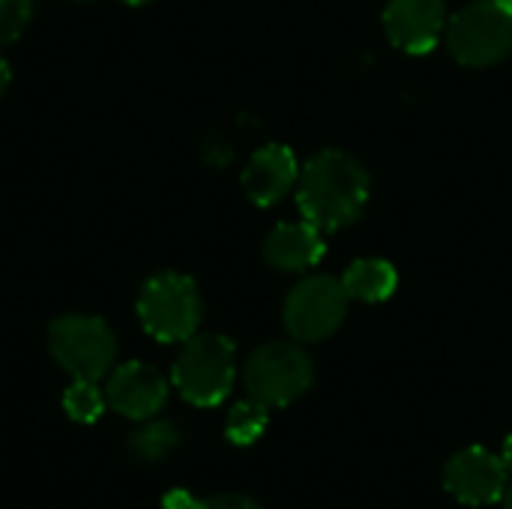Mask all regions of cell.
<instances>
[{"label": "cell", "instance_id": "1", "mask_svg": "<svg viewBox=\"0 0 512 509\" xmlns=\"http://www.w3.org/2000/svg\"><path fill=\"white\" fill-rule=\"evenodd\" d=\"M369 174L345 150L315 153L297 177V207L318 231H342L354 225L369 204Z\"/></svg>", "mask_w": 512, "mask_h": 509}, {"label": "cell", "instance_id": "2", "mask_svg": "<svg viewBox=\"0 0 512 509\" xmlns=\"http://www.w3.org/2000/svg\"><path fill=\"white\" fill-rule=\"evenodd\" d=\"M234 378H237V348L228 336L219 333L189 336L171 369V381L177 393L198 408H213L222 399H228Z\"/></svg>", "mask_w": 512, "mask_h": 509}, {"label": "cell", "instance_id": "3", "mask_svg": "<svg viewBox=\"0 0 512 509\" xmlns=\"http://www.w3.org/2000/svg\"><path fill=\"white\" fill-rule=\"evenodd\" d=\"M204 303L198 285L183 273H156L138 294L141 327L156 342H186L198 333Z\"/></svg>", "mask_w": 512, "mask_h": 509}, {"label": "cell", "instance_id": "4", "mask_svg": "<svg viewBox=\"0 0 512 509\" xmlns=\"http://www.w3.org/2000/svg\"><path fill=\"white\" fill-rule=\"evenodd\" d=\"M450 54L471 69L507 60L512 51V15L498 0H474L447 21Z\"/></svg>", "mask_w": 512, "mask_h": 509}, {"label": "cell", "instance_id": "5", "mask_svg": "<svg viewBox=\"0 0 512 509\" xmlns=\"http://www.w3.org/2000/svg\"><path fill=\"white\" fill-rule=\"evenodd\" d=\"M315 369L309 354L294 342H270L252 351L243 366V384L249 399L264 408H285L312 387Z\"/></svg>", "mask_w": 512, "mask_h": 509}, {"label": "cell", "instance_id": "6", "mask_svg": "<svg viewBox=\"0 0 512 509\" xmlns=\"http://www.w3.org/2000/svg\"><path fill=\"white\" fill-rule=\"evenodd\" d=\"M48 351L54 363L81 381H99L111 372L117 339L102 318L63 315L48 327Z\"/></svg>", "mask_w": 512, "mask_h": 509}, {"label": "cell", "instance_id": "7", "mask_svg": "<svg viewBox=\"0 0 512 509\" xmlns=\"http://www.w3.org/2000/svg\"><path fill=\"white\" fill-rule=\"evenodd\" d=\"M345 312H348V294L342 288V279L318 273V276H306L291 288L282 318L291 339L324 342L342 327Z\"/></svg>", "mask_w": 512, "mask_h": 509}, {"label": "cell", "instance_id": "8", "mask_svg": "<svg viewBox=\"0 0 512 509\" xmlns=\"http://www.w3.org/2000/svg\"><path fill=\"white\" fill-rule=\"evenodd\" d=\"M510 474L501 462V456L489 453L486 447H465L459 450L444 471L447 492L468 507H486L495 501H504Z\"/></svg>", "mask_w": 512, "mask_h": 509}, {"label": "cell", "instance_id": "9", "mask_svg": "<svg viewBox=\"0 0 512 509\" xmlns=\"http://www.w3.org/2000/svg\"><path fill=\"white\" fill-rule=\"evenodd\" d=\"M105 402L120 417L135 420V423H147L165 408L168 384H165L159 369H153L150 363L132 360V363L117 366L114 372H108Z\"/></svg>", "mask_w": 512, "mask_h": 509}, {"label": "cell", "instance_id": "10", "mask_svg": "<svg viewBox=\"0 0 512 509\" xmlns=\"http://www.w3.org/2000/svg\"><path fill=\"white\" fill-rule=\"evenodd\" d=\"M387 39L408 54H429L447 30L444 0H387Z\"/></svg>", "mask_w": 512, "mask_h": 509}, {"label": "cell", "instance_id": "11", "mask_svg": "<svg viewBox=\"0 0 512 509\" xmlns=\"http://www.w3.org/2000/svg\"><path fill=\"white\" fill-rule=\"evenodd\" d=\"M300 165L291 147L285 144H267L252 153L249 165L243 168V192L258 207L279 204L297 183Z\"/></svg>", "mask_w": 512, "mask_h": 509}, {"label": "cell", "instance_id": "12", "mask_svg": "<svg viewBox=\"0 0 512 509\" xmlns=\"http://www.w3.org/2000/svg\"><path fill=\"white\" fill-rule=\"evenodd\" d=\"M324 231L312 222H282L264 240V261L282 273H300L324 258Z\"/></svg>", "mask_w": 512, "mask_h": 509}, {"label": "cell", "instance_id": "13", "mask_svg": "<svg viewBox=\"0 0 512 509\" xmlns=\"http://www.w3.org/2000/svg\"><path fill=\"white\" fill-rule=\"evenodd\" d=\"M342 288L348 294V300H360V303H384L396 294L399 288V273L390 261L384 258H357L345 276H342Z\"/></svg>", "mask_w": 512, "mask_h": 509}, {"label": "cell", "instance_id": "14", "mask_svg": "<svg viewBox=\"0 0 512 509\" xmlns=\"http://www.w3.org/2000/svg\"><path fill=\"white\" fill-rule=\"evenodd\" d=\"M177 447H180V432L168 420H150L147 426L135 429L129 438V453L144 465L171 459L177 453Z\"/></svg>", "mask_w": 512, "mask_h": 509}, {"label": "cell", "instance_id": "15", "mask_svg": "<svg viewBox=\"0 0 512 509\" xmlns=\"http://www.w3.org/2000/svg\"><path fill=\"white\" fill-rule=\"evenodd\" d=\"M267 411L261 402L255 399H246V402H237L228 414V423H225V438L234 444V447H249L255 444L264 429H267Z\"/></svg>", "mask_w": 512, "mask_h": 509}, {"label": "cell", "instance_id": "16", "mask_svg": "<svg viewBox=\"0 0 512 509\" xmlns=\"http://www.w3.org/2000/svg\"><path fill=\"white\" fill-rule=\"evenodd\" d=\"M105 405H108V402H105V390H99L96 381H81V378H75V381L66 387V393H63V411H66L75 423H84V426L96 423V420L102 417Z\"/></svg>", "mask_w": 512, "mask_h": 509}, {"label": "cell", "instance_id": "17", "mask_svg": "<svg viewBox=\"0 0 512 509\" xmlns=\"http://www.w3.org/2000/svg\"><path fill=\"white\" fill-rule=\"evenodd\" d=\"M33 15V0H0V45L15 42Z\"/></svg>", "mask_w": 512, "mask_h": 509}, {"label": "cell", "instance_id": "18", "mask_svg": "<svg viewBox=\"0 0 512 509\" xmlns=\"http://www.w3.org/2000/svg\"><path fill=\"white\" fill-rule=\"evenodd\" d=\"M168 509H261L246 495H219L210 501H189L183 492H174L168 498Z\"/></svg>", "mask_w": 512, "mask_h": 509}, {"label": "cell", "instance_id": "19", "mask_svg": "<svg viewBox=\"0 0 512 509\" xmlns=\"http://www.w3.org/2000/svg\"><path fill=\"white\" fill-rule=\"evenodd\" d=\"M9 81H12V69H9V63H6V60L0 57V96L6 93Z\"/></svg>", "mask_w": 512, "mask_h": 509}, {"label": "cell", "instance_id": "20", "mask_svg": "<svg viewBox=\"0 0 512 509\" xmlns=\"http://www.w3.org/2000/svg\"><path fill=\"white\" fill-rule=\"evenodd\" d=\"M501 462H504V468H507V474L512 477V435L504 441V453H501Z\"/></svg>", "mask_w": 512, "mask_h": 509}, {"label": "cell", "instance_id": "21", "mask_svg": "<svg viewBox=\"0 0 512 509\" xmlns=\"http://www.w3.org/2000/svg\"><path fill=\"white\" fill-rule=\"evenodd\" d=\"M504 509H512V486L507 489V495H504Z\"/></svg>", "mask_w": 512, "mask_h": 509}, {"label": "cell", "instance_id": "22", "mask_svg": "<svg viewBox=\"0 0 512 509\" xmlns=\"http://www.w3.org/2000/svg\"><path fill=\"white\" fill-rule=\"evenodd\" d=\"M123 3H129V6H144V3H150V0H123Z\"/></svg>", "mask_w": 512, "mask_h": 509}, {"label": "cell", "instance_id": "23", "mask_svg": "<svg viewBox=\"0 0 512 509\" xmlns=\"http://www.w3.org/2000/svg\"><path fill=\"white\" fill-rule=\"evenodd\" d=\"M498 3H501V6H504V9L512 15V0H498Z\"/></svg>", "mask_w": 512, "mask_h": 509}]
</instances>
